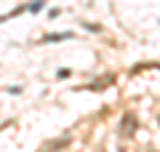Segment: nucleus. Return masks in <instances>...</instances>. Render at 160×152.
<instances>
[]
</instances>
